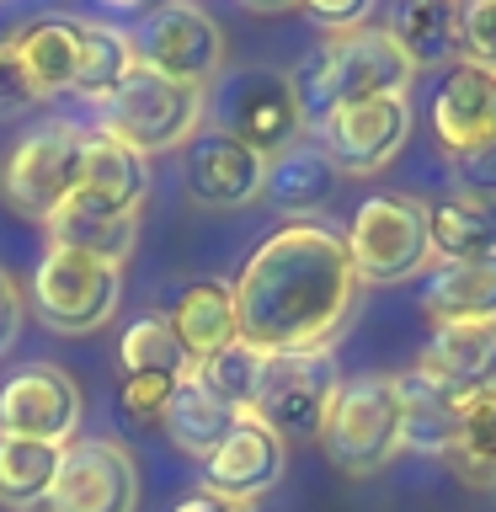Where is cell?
Here are the masks:
<instances>
[{"label": "cell", "instance_id": "obj_20", "mask_svg": "<svg viewBox=\"0 0 496 512\" xmlns=\"http://www.w3.org/2000/svg\"><path fill=\"white\" fill-rule=\"evenodd\" d=\"M43 230H48V246L86 251V256H102V262H118V267L139 246V214H118V208H102V203L80 198V192L43 224Z\"/></svg>", "mask_w": 496, "mask_h": 512}, {"label": "cell", "instance_id": "obj_10", "mask_svg": "<svg viewBox=\"0 0 496 512\" xmlns=\"http://www.w3.org/2000/svg\"><path fill=\"white\" fill-rule=\"evenodd\" d=\"M38 512H139V464L112 438L64 443L54 491Z\"/></svg>", "mask_w": 496, "mask_h": 512}, {"label": "cell", "instance_id": "obj_5", "mask_svg": "<svg viewBox=\"0 0 496 512\" xmlns=\"http://www.w3.org/2000/svg\"><path fill=\"white\" fill-rule=\"evenodd\" d=\"M214 128L240 139L262 160H278L304 139L310 118H304L299 96L288 86V70L246 64V70H230L214 80Z\"/></svg>", "mask_w": 496, "mask_h": 512}, {"label": "cell", "instance_id": "obj_34", "mask_svg": "<svg viewBox=\"0 0 496 512\" xmlns=\"http://www.w3.org/2000/svg\"><path fill=\"white\" fill-rule=\"evenodd\" d=\"M459 59L496 75V0H459Z\"/></svg>", "mask_w": 496, "mask_h": 512}, {"label": "cell", "instance_id": "obj_1", "mask_svg": "<svg viewBox=\"0 0 496 512\" xmlns=\"http://www.w3.org/2000/svg\"><path fill=\"white\" fill-rule=\"evenodd\" d=\"M358 272L342 235L315 219H294L272 230L246 256L235 278V315L240 342L262 358L283 352H331L358 304Z\"/></svg>", "mask_w": 496, "mask_h": 512}, {"label": "cell", "instance_id": "obj_29", "mask_svg": "<svg viewBox=\"0 0 496 512\" xmlns=\"http://www.w3.org/2000/svg\"><path fill=\"white\" fill-rule=\"evenodd\" d=\"M448 464L470 486H496V384L459 390V438H454Z\"/></svg>", "mask_w": 496, "mask_h": 512}, {"label": "cell", "instance_id": "obj_26", "mask_svg": "<svg viewBox=\"0 0 496 512\" xmlns=\"http://www.w3.org/2000/svg\"><path fill=\"white\" fill-rule=\"evenodd\" d=\"M16 54H22V70L32 80V91L43 96H64L75 91V64H80V38L75 22L64 16H43V22H27L22 38H16Z\"/></svg>", "mask_w": 496, "mask_h": 512}, {"label": "cell", "instance_id": "obj_21", "mask_svg": "<svg viewBox=\"0 0 496 512\" xmlns=\"http://www.w3.org/2000/svg\"><path fill=\"white\" fill-rule=\"evenodd\" d=\"M422 310L438 326H480V320H496V256L438 262L427 272Z\"/></svg>", "mask_w": 496, "mask_h": 512}, {"label": "cell", "instance_id": "obj_16", "mask_svg": "<svg viewBox=\"0 0 496 512\" xmlns=\"http://www.w3.org/2000/svg\"><path fill=\"white\" fill-rule=\"evenodd\" d=\"M432 134L448 155L480 150L496 139V75L459 59L448 64L438 96H432Z\"/></svg>", "mask_w": 496, "mask_h": 512}, {"label": "cell", "instance_id": "obj_22", "mask_svg": "<svg viewBox=\"0 0 496 512\" xmlns=\"http://www.w3.org/2000/svg\"><path fill=\"white\" fill-rule=\"evenodd\" d=\"M384 32L411 70L459 64V0H395V16Z\"/></svg>", "mask_w": 496, "mask_h": 512}, {"label": "cell", "instance_id": "obj_40", "mask_svg": "<svg viewBox=\"0 0 496 512\" xmlns=\"http://www.w3.org/2000/svg\"><path fill=\"white\" fill-rule=\"evenodd\" d=\"M246 11H256V16H278V11H294L299 0H240Z\"/></svg>", "mask_w": 496, "mask_h": 512}, {"label": "cell", "instance_id": "obj_4", "mask_svg": "<svg viewBox=\"0 0 496 512\" xmlns=\"http://www.w3.org/2000/svg\"><path fill=\"white\" fill-rule=\"evenodd\" d=\"M320 448L342 475H374L400 454V384L390 374H358L336 384L320 422Z\"/></svg>", "mask_w": 496, "mask_h": 512}, {"label": "cell", "instance_id": "obj_13", "mask_svg": "<svg viewBox=\"0 0 496 512\" xmlns=\"http://www.w3.org/2000/svg\"><path fill=\"white\" fill-rule=\"evenodd\" d=\"M0 438L27 443H75L80 438V384L59 363L16 368L0 390Z\"/></svg>", "mask_w": 496, "mask_h": 512}, {"label": "cell", "instance_id": "obj_30", "mask_svg": "<svg viewBox=\"0 0 496 512\" xmlns=\"http://www.w3.org/2000/svg\"><path fill=\"white\" fill-rule=\"evenodd\" d=\"M235 422H240V416L224 406V400L208 395L192 374L176 384V400H171V411H166V432L176 438V448H187L192 459H208V454H214V448L230 438Z\"/></svg>", "mask_w": 496, "mask_h": 512}, {"label": "cell", "instance_id": "obj_25", "mask_svg": "<svg viewBox=\"0 0 496 512\" xmlns=\"http://www.w3.org/2000/svg\"><path fill=\"white\" fill-rule=\"evenodd\" d=\"M336 182L342 171L331 166V155L320 150V139H299L294 150H283L278 160H267V198L283 208V214H315L336 198Z\"/></svg>", "mask_w": 496, "mask_h": 512}, {"label": "cell", "instance_id": "obj_12", "mask_svg": "<svg viewBox=\"0 0 496 512\" xmlns=\"http://www.w3.org/2000/svg\"><path fill=\"white\" fill-rule=\"evenodd\" d=\"M315 134L342 176H379L411 134V96L400 91V96H368V102L336 107L315 123Z\"/></svg>", "mask_w": 496, "mask_h": 512}, {"label": "cell", "instance_id": "obj_24", "mask_svg": "<svg viewBox=\"0 0 496 512\" xmlns=\"http://www.w3.org/2000/svg\"><path fill=\"white\" fill-rule=\"evenodd\" d=\"M427 246L438 262H475V256H496V203L486 198H448L427 203Z\"/></svg>", "mask_w": 496, "mask_h": 512}, {"label": "cell", "instance_id": "obj_32", "mask_svg": "<svg viewBox=\"0 0 496 512\" xmlns=\"http://www.w3.org/2000/svg\"><path fill=\"white\" fill-rule=\"evenodd\" d=\"M118 363H123V374H166V379H187V368H192L187 347L176 342L166 315H139L118 342Z\"/></svg>", "mask_w": 496, "mask_h": 512}, {"label": "cell", "instance_id": "obj_7", "mask_svg": "<svg viewBox=\"0 0 496 512\" xmlns=\"http://www.w3.org/2000/svg\"><path fill=\"white\" fill-rule=\"evenodd\" d=\"M118 299H123V267L102 262V256L48 246L38 272H32V310L59 336L102 331L118 315Z\"/></svg>", "mask_w": 496, "mask_h": 512}, {"label": "cell", "instance_id": "obj_14", "mask_svg": "<svg viewBox=\"0 0 496 512\" xmlns=\"http://www.w3.org/2000/svg\"><path fill=\"white\" fill-rule=\"evenodd\" d=\"M182 150H187V160H182L187 192L203 208H246V203L262 198L267 160L256 150H246L240 139L219 134V128H198Z\"/></svg>", "mask_w": 496, "mask_h": 512}, {"label": "cell", "instance_id": "obj_19", "mask_svg": "<svg viewBox=\"0 0 496 512\" xmlns=\"http://www.w3.org/2000/svg\"><path fill=\"white\" fill-rule=\"evenodd\" d=\"M171 331L176 342L187 347L192 363L214 358L219 347L240 342V315H235V288L219 283V278H203V283H187L182 294L171 299Z\"/></svg>", "mask_w": 496, "mask_h": 512}, {"label": "cell", "instance_id": "obj_37", "mask_svg": "<svg viewBox=\"0 0 496 512\" xmlns=\"http://www.w3.org/2000/svg\"><path fill=\"white\" fill-rule=\"evenodd\" d=\"M299 6L310 11L320 27H331V32H352V27H363V16L374 11V0H299Z\"/></svg>", "mask_w": 496, "mask_h": 512}, {"label": "cell", "instance_id": "obj_38", "mask_svg": "<svg viewBox=\"0 0 496 512\" xmlns=\"http://www.w3.org/2000/svg\"><path fill=\"white\" fill-rule=\"evenodd\" d=\"M16 331H22V288L6 267H0V358L16 347Z\"/></svg>", "mask_w": 496, "mask_h": 512}, {"label": "cell", "instance_id": "obj_8", "mask_svg": "<svg viewBox=\"0 0 496 512\" xmlns=\"http://www.w3.org/2000/svg\"><path fill=\"white\" fill-rule=\"evenodd\" d=\"M80 123H43L11 150L6 171H0V198L11 203V214L32 224H48L80 187Z\"/></svg>", "mask_w": 496, "mask_h": 512}, {"label": "cell", "instance_id": "obj_15", "mask_svg": "<svg viewBox=\"0 0 496 512\" xmlns=\"http://www.w3.org/2000/svg\"><path fill=\"white\" fill-rule=\"evenodd\" d=\"M283 470H288V443L267 422L240 416L230 427V438L203 459V491L230 496V502L246 507V502H256V496H267L278 486Z\"/></svg>", "mask_w": 496, "mask_h": 512}, {"label": "cell", "instance_id": "obj_9", "mask_svg": "<svg viewBox=\"0 0 496 512\" xmlns=\"http://www.w3.org/2000/svg\"><path fill=\"white\" fill-rule=\"evenodd\" d=\"M134 54L144 70L208 91L224 75V27L198 0H160L134 32Z\"/></svg>", "mask_w": 496, "mask_h": 512}, {"label": "cell", "instance_id": "obj_41", "mask_svg": "<svg viewBox=\"0 0 496 512\" xmlns=\"http://www.w3.org/2000/svg\"><path fill=\"white\" fill-rule=\"evenodd\" d=\"M102 6H112V11H144L150 0H102Z\"/></svg>", "mask_w": 496, "mask_h": 512}, {"label": "cell", "instance_id": "obj_27", "mask_svg": "<svg viewBox=\"0 0 496 512\" xmlns=\"http://www.w3.org/2000/svg\"><path fill=\"white\" fill-rule=\"evenodd\" d=\"M75 38H80V64H75V91L70 96L102 107L107 96L123 86V75L139 64L134 38L112 22H75Z\"/></svg>", "mask_w": 496, "mask_h": 512}, {"label": "cell", "instance_id": "obj_3", "mask_svg": "<svg viewBox=\"0 0 496 512\" xmlns=\"http://www.w3.org/2000/svg\"><path fill=\"white\" fill-rule=\"evenodd\" d=\"M208 118V91L198 86H182V80H166L155 70H134L123 75V86L102 102V134L128 144L134 155H166V150H182V144L203 128Z\"/></svg>", "mask_w": 496, "mask_h": 512}, {"label": "cell", "instance_id": "obj_31", "mask_svg": "<svg viewBox=\"0 0 496 512\" xmlns=\"http://www.w3.org/2000/svg\"><path fill=\"white\" fill-rule=\"evenodd\" d=\"M262 368H267V358H262L251 342H230V347H219L214 358L192 363L187 374L198 379L214 400H224L235 416H251L256 390H262Z\"/></svg>", "mask_w": 496, "mask_h": 512}, {"label": "cell", "instance_id": "obj_17", "mask_svg": "<svg viewBox=\"0 0 496 512\" xmlns=\"http://www.w3.org/2000/svg\"><path fill=\"white\" fill-rule=\"evenodd\" d=\"M80 198L118 208V214H139L150 198V160L134 155L128 144L107 139L102 128H86L80 139Z\"/></svg>", "mask_w": 496, "mask_h": 512}, {"label": "cell", "instance_id": "obj_33", "mask_svg": "<svg viewBox=\"0 0 496 512\" xmlns=\"http://www.w3.org/2000/svg\"><path fill=\"white\" fill-rule=\"evenodd\" d=\"M176 384H182V379H166V374H123L118 406H123L128 422H139V427H166Z\"/></svg>", "mask_w": 496, "mask_h": 512}, {"label": "cell", "instance_id": "obj_6", "mask_svg": "<svg viewBox=\"0 0 496 512\" xmlns=\"http://www.w3.org/2000/svg\"><path fill=\"white\" fill-rule=\"evenodd\" d=\"M358 283H406L432 262L427 246V203L406 192H374L352 208V224L342 235Z\"/></svg>", "mask_w": 496, "mask_h": 512}, {"label": "cell", "instance_id": "obj_39", "mask_svg": "<svg viewBox=\"0 0 496 512\" xmlns=\"http://www.w3.org/2000/svg\"><path fill=\"white\" fill-rule=\"evenodd\" d=\"M176 512H246V507L230 502V496H214V491H192L187 502H176Z\"/></svg>", "mask_w": 496, "mask_h": 512}, {"label": "cell", "instance_id": "obj_35", "mask_svg": "<svg viewBox=\"0 0 496 512\" xmlns=\"http://www.w3.org/2000/svg\"><path fill=\"white\" fill-rule=\"evenodd\" d=\"M448 171H454V192H464V198H486V203H496V139H491V144H480V150L448 155Z\"/></svg>", "mask_w": 496, "mask_h": 512}, {"label": "cell", "instance_id": "obj_18", "mask_svg": "<svg viewBox=\"0 0 496 512\" xmlns=\"http://www.w3.org/2000/svg\"><path fill=\"white\" fill-rule=\"evenodd\" d=\"M395 384H400V448L448 459L454 454V438H459V390L427 379L422 368L400 374Z\"/></svg>", "mask_w": 496, "mask_h": 512}, {"label": "cell", "instance_id": "obj_11", "mask_svg": "<svg viewBox=\"0 0 496 512\" xmlns=\"http://www.w3.org/2000/svg\"><path fill=\"white\" fill-rule=\"evenodd\" d=\"M336 384L342 379H336L331 352H283V358H267L251 416L267 422L283 443L288 438H320V422L331 411Z\"/></svg>", "mask_w": 496, "mask_h": 512}, {"label": "cell", "instance_id": "obj_36", "mask_svg": "<svg viewBox=\"0 0 496 512\" xmlns=\"http://www.w3.org/2000/svg\"><path fill=\"white\" fill-rule=\"evenodd\" d=\"M43 96L32 91V80L22 70V54H16V43H0V118H16V112L38 107Z\"/></svg>", "mask_w": 496, "mask_h": 512}, {"label": "cell", "instance_id": "obj_2", "mask_svg": "<svg viewBox=\"0 0 496 512\" xmlns=\"http://www.w3.org/2000/svg\"><path fill=\"white\" fill-rule=\"evenodd\" d=\"M411 64L400 59V48L390 43L384 27H352V32H331L299 70H288L310 128L336 107L368 102V96H400L411 86Z\"/></svg>", "mask_w": 496, "mask_h": 512}, {"label": "cell", "instance_id": "obj_28", "mask_svg": "<svg viewBox=\"0 0 496 512\" xmlns=\"http://www.w3.org/2000/svg\"><path fill=\"white\" fill-rule=\"evenodd\" d=\"M64 448L54 443H27V438H0V507L11 512H38L54 491Z\"/></svg>", "mask_w": 496, "mask_h": 512}, {"label": "cell", "instance_id": "obj_23", "mask_svg": "<svg viewBox=\"0 0 496 512\" xmlns=\"http://www.w3.org/2000/svg\"><path fill=\"white\" fill-rule=\"evenodd\" d=\"M416 368L438 384H454V390H486V384H496V320L438 326Z\"/></svg>", "mask_w": 496, "mask_h": 512}]
</instances>
